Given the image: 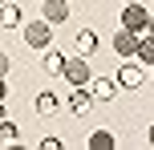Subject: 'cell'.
Returning <instances> with one entry per match:
<instances>
[{"instance_id": "obj_1", "label": "cell", "mask_w": 154, "mask_h": 150, "mask_svg": "<svg viewBox=\"0 0 154 150\" xmlns=\"http://www.w3.org/2000/svg\"><path fill=\"white\" fill-rule=\"evenodd\" d=\"M146 24H150V12H146V4H142V0H134V4L122 8V29H130V32H146Z\"/></svg>"}, {"instance_id": "obj_2", "label": "cell", "mask_w": 154, "mask_h": 150, "mask_svg": "<svg viewBox=\"0 0 154 150\" xmlns=\"http://www.w3.org/2000/svg\"><path fill=\"white\" fill-rule=\"evenodd\" d=\"M24 41H29V45H37V49H45L49 41H53V24H49V20H32V24H24Z\"/></svg>"}, {"instance_id": "obj_3", "label": "cell", "mask_w": 154, "mask_h": 150, "mask_svg": "<svg viewBox=\"0 0 154 150\" xmlns=\"http://www.w3.org/2000/svg\"><path fill=\"white\" fill-rule=\"evenodd\" d=\"M65 81H73V85H89V57H73V61H65Z\"/></svg>"}, {"instance_id": "obj_4", "label": "cell", "mask_w": 154, "mask_h": 150, "mask_svg": "<svg viewBox=\"0 0 154 150\" xmlns=\"http://www.w3.org/2000/svg\"><path fill=\"white\" fill-rule=\"evenodd\" d=\"M138 37H142V32L118 29V32H114V49H118V57H130V53H138Z\"/></svg>"}, {"instance_id": "obj_5", "label": "cell", "mask_w": 154, "mask_h": 150, "mask_svg": "<svg viewBox=\"0 0 154 150\" xmlns=\"http://www.w3.org/2000/svg\"><path fill=\"white\" fill-rule=\"evenodd\" d=\"M114 81H118V85H126V89H138L142 81H146V73H142L138 65H118V77H114Z\"/></svg>"}, {"instance_id": "obj_6", "label": "cell", "mask_w": 154, "mask_h": 150, "mask_svg": "<svg viewBox=\"0 0 154 150\" xmlns=\"http://www.w3.org/2000/svg\"><path fill=\"white\" fill-rule=\"evenodd\" d=\"M65 16H69V4H65V0H45V4H41V20L61 24Z\"/></svg>"}, {"instance_id": "obj_7", "label": "cell", "mask_w": 154, "mask_h": 150, "mask_svg": "<svg viewBox=\"0 0 154 150\" xmlns=\"http://www.w3.org/2000/svg\"><path fill=\"white\" fill-rule=\"evenodd\" d=\"M89 93L97 97V102H109V97L118 93V81H109V77H89Z\"/></svg>"}, {"instance_id": "obj_8", "label": "cell", "mask_w": 154, "mask_h": 150, "mask_svg": "<svg viewBox=\"0 0 154 150\" xmlns=\"http://www.w3.org/2000/svg\"><path fill=\"white\" fill-rule=\"evenodd\" d=\"M93 53H97V32L93 29L77 32V57H93Z\"/></svg>"}, {"instance_id": "obj_9", "label": "cell", "mask_w": 154, "mask_h": 150, "mask_svg": "<svg viewBox=\"0 0 154 150\" xmlns=\"http://www.w3.org/2000/svg\"><path fill=\"white\" fill-rule=\"evenodd\" d=\"M93 102H97V97H89V89H77V93L69 97V110H73V114H89Z\"/></svg>"}, {"instance_id": "obj_10", "label": "cell", "mask_w": 154, "mask_h": 150, "mask_svg": "<svg viewBox=\"0 0 154 150\" xmlns=\"http://www.w3.org/2000/svg\"><path fill=\"white\" fill-rule=\"evenodd\" d=\"M134 57H138L142 65H154V37L142 32V37H138V53H134Z\"/></svg>"}, {"instance_id": "obj_11", "label": "cell", "mask_w": 154, "mask_h": 150, "mask_svg": "<svg viewBox=\"0 0 154 150\" xmlns=\"http://www.w3.org/2000/svg\"><path fill=\"white\" fill-rule=\"evenodd\" d=\"M89 150H114V134L109 130H93L89 134Z\"/></svg>"}, {"instance_id": "obj_12", "label": "cell", "mask_w": 154, "mask_h": 150, "mask_svg": "<svg viewBox=\"0 0 154 150\" xmlns=\"http://www.w3.org/2000/svg\"><path fill=\"white\" fill-rule=\"evenodd\" d=\"M0 24H4V29H16V24H20V8H16L12 0H8L4 12H0Z\"/></svg>"}, {"instance_id": "obj_13", "label": "cell", "mask_w": 154, "mask_h": 150, "mask_svg": "<svg viewBox=\"0 0 154 150\" xmlns=\"http://www.w3.org/2000/svg\"><path fill=\"white\" fill-rule=\"evenodd\" d=\"M45 73L61 77V73H65V57H61V53H49V57H45Z\"/></svg>"}, {"instance_id": "obj_14", "label": "cell", "mask_w": 154, "mask_h": 150, "mask_svg": "<svg viewBox=\"0 0 154 150\" xmlns=\"http://www.w3.org/2000/svg\"><path fill=\"white\" fill-rule=\"evenodd\" d=\"M53 110H57V97L53 93H37V114H41V118H49Z\"/></svg>"}, {"instance_id": "obj_15", "label": "cell", "mask_w": 154, "mask_h": 150, "mask_svg": "<svg viewBox=\"0 0 154 150\" xmlns=\"http://www.w3.org/2000/svg\"><path fill=\"white\" fill-rule=\"evenodd\" d=\"M0 134H4V146H16V126H12V122H4Z\"/></svg>"}, {"instance_id": "obj_16", "label": "cell", "mask_w": 154, "mask_h": 150, "mask_svg": "<svg viewBox=\"0 0 154 150\" xmlns=\"http://www.w3.org/2000/svg\"><path fill=\"white\" fill-rule=\"evenodd\" d=\"M41 150H61V138H53V134L41 138Z\"/></svg>"}, {"instance_id": "obj_17", "label": "cell", "mask_w": 154, "mask_h": 150, "mask_svg": "<svg viewBox=\"0 0 154 150\" xmlns=\"http://www.w3.org/2000/svg\"><path fill=\"white\" fill-rule=\"evenodd\" d=\"M146 37H154V16H150V24H146Z\"/></svg>"}, {"instance_id": "obj_18", "label": "cell", "mask_w": 154, "mask_h": 150, "mask_svg": "<svg viewBox=\"0 0 154 150\" xmlns=\"http://www.w3.org/2000/svg\"><path fill=\"white\" fill-rule=\"evenodd\" d=\"M146 138H150V146H154V126H150V134H146Z\"/></svg>"}, {"instance_id": "obj_19", "label": "cell", "mask_w": 154, "mask_h": 150, "mask_svg": "<svg viewBox=\"0 0 154 150\" xmlns=\"http://www.w3.org/2000/svg\"><path fill=\"white\" fill-rule=\"evenodd\" d=\"M126 4H134V0H126Z\"/></svg>"}, {"instance_id": "obj_20", "label": "cell", "mask_w": 154, "mask_h": 150, "mask_svg": "<svg viewBox=\"0 0 154 150\" xmlns=\"http://www.w3.org/2000/svg\"><path fill=\"white\" fill-rule=\"evenodd\" d=\"M4 4H8V0H4Z\"/></svg>"}, {"instance_id": "obj_21", "label": "cell", "mask_w": 154, "mask_h": 150, "mask_svg": "<svg viewBox=\"0 0 154 150\" xmlns=\"http://www.w3.org/2000/svg\"><path fill=\"white\" fill-rule=\"evenodd\" d=\"M150 69H154V65H150Z\"/></svg>"}]
</instances>
